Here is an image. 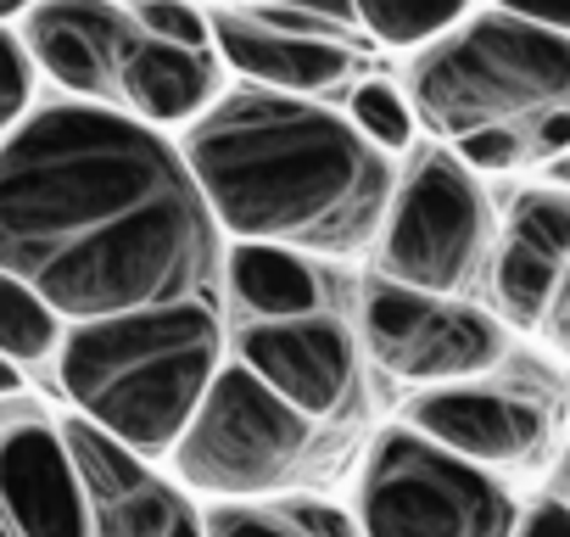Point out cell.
<instances>
[{"instance_id": "obj_9", "label": "cell", "mask_w": 570, "mask_h": 537, "mask_svg": "<svg viewBox=\"0 0 570 537\" xmlns=\"http://www.w3.org/2000/svg\"><path fill=\"white\" fill-rule=\"evenodd\" d=\"M229 342H235V359L268 392H279L314 426L342 420L364 392L358 336L336 309L308 314V320H279V325H229Z\"/></svg>"}, {"instance_id": "obj_19", "label": "cell", "mask_w": 570, "mask_h": 537, "mask_svg": "<svg viewBox=\"0 0 570 537\" xmlns=\"http://www.w3.org/2000/svg\"><path fill=\"white\" fill-rule=\"evenodd\" d=\"M0 342H7V364L18 370H51L62 364V348H68V325L46 309L40 292H29L23 281H7L0 275Z\"/></svg>"}, {"instance_id": "obj_2", "label": "cell", "mask_w": 570, "mask_h": 537, "mask_svg": "<svg viewBox=\"0 0 570 537\" xmlns=\"http://www.w3.org/2000/svg\"><path fill=\"white\" fill-rule=\"evenodd\" d=\"M202 196L235 246L358 257L397 202L392 152L325 101L235 85L179 140Z\"/></svg>"}, {"instance_id": "obj_20", "label": "cell", "mask_w": 570, "mask_h": 537, "mask_svg": "<svg viewBox=\"0 0 570 537\" xmlns=\"http://www.w3.org/2000/svg\"><path fill=\"white\" fill-rule=\"evenodd\" d=\"M470 12L442 0V7H397V0H358V35H370L386 51H431L448 40Z\"/></svg>"}, {"instance_id": "obj_15", "label": "cell", "mask_w": 570, "mask_h": 537, "mask_svg": "<svg viewBox=\"0 0 570 537\" xmlns=\"http://www.w3.org/2000/svg\"><path fill=\"white\" fill-rule=\"evenodd\" d=\"M213 51L224 68L240 74V85L297 96V101H325L336 90H358V46H331V40H297L246 18V7L213 12Z\"/></svg>"}, {"instance_id": "obj_23", "label": "cell", "mask_w": 570, "mask_h": 537, "mask_svg": "<svg viewBox=\"0 0 570 537\" xmlns=\"http://www.w3.org/2000/svg\"><path fill=\"white\" fill-rule=\"evenodd\" d=\"M146 40H163V46H185V51H213V12H196V7H179V0H146L135 7Z\"/></svg>"}, {"instance_id": "obj_18", "label": "cell", "mask_w": 570, "mask_h": 537, "mask_svg": "<svg viewBox=\"0 0 570 537\" xmlns=\"http://www.w3.org/2000/svg\"><path fill=\"white\" fill-rule=\"evenodd\" d=\"M202 526L207 537H364L347 509L303 492H279L263 504H207Z\"/></svg>"}, {"instance_id": "obj_14", "label": "cell", "mask_w": 570, "mask_h": 537, "mask_svg": "<svg viewBox=\"0 0 570 537\" xmlns=\"http://www.w3.org/2000/svg\"><path fill=\"white\" fill-rule=\"evenodd\" d=\"M0 492H7V531L12 537H96L90 487L62 426L46 420H7L0 442Z\"/></svg>"}, {"instance_id": "obj_11", "label": "cell", "mask_w": 570, "mask_h": 537, "mask_svg": "<svg viewBox=\"0 0 570 537\" xmlns=\"http://www.w3.org/2000/svg\"><path fill=\"white\" fill-rule=\"evenodd\" d=\"M403 426L481 470H509L542 453V442L553 437V409L531 387L470 381V387L414 392L403 409Z\"/></svg>"}, {"instance_id": "obj_7", "label": "cell", "mask_w": 570, "mask_h": 537, "mask_svg": "<svg viewBox=\"0 0 570 537\" xmlns=\"http://www.w3.org/2000/svg\"><path fill=\"white\" fill-rule=\"evenodd\" d=\"M492 202L475 168L448 146L420 152L397 185L381 235V281L431 297H459L492 263Z\"/></svg>"}, {"instance_id": "obj_8", "label": "cell", "mask_w": 570, "mask_h": 537, "mask_svg": "<svg viewBox=\"0 0 570 537\" xmlns=\"http://www.w3.org/2000/svg\"><path fill=\"white\" fill-rule=\"evenodd\" d=\"M358 331H364V353L392 381H409L420 392L487 381L509 348L498 314L459 303V297L409 292V286H392L381 275L364 281Z\"/></svg>"}, {"instance_id": "obj_4", "label": "cell", "mask_w": 570, "mask_h": 537, "mask_svg": "<svg viewBox=\"0 0 570 537\" xmlns=\"http://www.w3.org/2000/svg\"><path fill=\"white\" fill-rule=\"evenodd\" d=\"M414 118L442 140L531 135L570 113V40L537 29L520 7H481L409 68Z\"/></svg>"}, {"instance_id": "obj_16", "label": "cell", "mask_w": 570, "mask_h": 537, "mask_svg": "<svg viewBox=\"0 0 570 537\" xmlns=\"http://www.w3.org/2000/svg\"><path fill=\"white\" fill-rule=\"evenodd\" d=\"M224 57L218 51H185L146 40L124 74V101L118 113L140 118L146 129H196L218 101H224Z\"/></svg>"}, {"instance_id": "obj_5", "label": "cell", "mask_w": 570, "mask_h": 537, "mask_svg": "<svg viewBox=\"0 0 570 537\" xmlns=\"http://www.w3.org/2000/svg\"><path fill=\"white\" fill-rule=\"evenodd\" d=\"M320 426L268 392L240 359L224 364L202 414L174 448V470L207 504H263L292 487L314 453Z\"/></svg>"}, {"instance_id": "obj_25", "label": "cell", "mask_w": 570, "mask_h": 537, "mask_svg": "<svg viewBox=\"0 0 570 537\" xmlns=\"http://www.w3.org/2000/svg\"><path fill=\"white\" fill-rule=\"evenodd\" d=\"M542 342H548L559 359H570V268H564L559 297H553V309H548V320H542Z\"/></svg>"}, {"instance_id": "obj_1", "label": "cell", "mask_w": 570, "mask_h": 537, "mask_svg": "<svg viewBox=\"0 0 570 537\" xmlns=\"http://www.w3.org/2000/svg\"><path fill=\"white\" fill-rule=\"evenodd\" d=\"M0 257L68 336L229 309V252L185 152L118 107L46 101L0 146Z\"/></svg>"}, {"instance_id": "obj_21", "label": "cell", "mask_w": 570, "mask_h": 537, "mask_svg": "<svg viewBox=\"0 0 570 537\" xmlns=\"http://www.w3.org/2000/svg\"><path fill=\"white\" fill-rule=\"evenodd\" d=\"M40 62L12 18H0V135H18L46 101H40Z\"/></svg>"}, {"instance_id": "obj_24", "label": "cell", "mask_w": 570, "mask_h": 537, "mask_svg": "<svg viewBox=\"0 0 570 537\" xmlns=\"http://www.w3.org/2000/svg\"><path fill=\"white\" fill-rule=\"evenodd\" d=\"M514 537H570V504L564 498H542L520 515V531Z\"/></svg>"}, {"instance_id": "obj_10", "label": "cell", "mask_w": 570, "mask_h": 537, "mask_svg": "<svg viewBox=\"0 0 570 537\" xmlns=\"http://www.w3.org/2000/svg\"><path fill=\"white\" fill-rule=\"evenodd\" d=\"M12 23L29 40L40 74L68 90V101H85V107H118L124 101V74H129L135 51L146 46L135 7L46 0V7L12 12Z\"/></svg>"}, {"instance_id": "obj_3", "label": "cell", "mask_w": 570, "mask_h": 537, "mask_svg": "<svg viewBox=\"0 0 570 537\" xmlns=\"http://www.w3.org/2000/svg\"><path fill=\"white\" fill-rule=\"evenodd\" d=\"M224 309H185L146 325L68 336L57 387L79 420L140 459H174L224 375Z\"/></svg>"}, {"instance_id": "obj_12", "label": "cell", "mask_w": 570, "mask_h": 537, "mask_svg": "<svg viewBox=\"0 0 570 537\" xmlns=\"http://www.w3.org/2000/svg\"><path fill=\"white\" fill-rule=\"evenodd\" d=\"M62 437L90 487L96 537H207L202 509L179 487H168L140 453H129L124 442H112L79 414L62 426Z\"/></svg>"}, {"instance_id": "obj_17", "label": "cell", "mask_w": 570, "mask_h": 537, "mask_svg": "<svg viewBox=\"0 0 570 537\" xmlns=\"http://www.w3.org/2000/svg\"><path fill=\"white\" fill-rule=\"evenodd\" d=\"M229 314L235 325H279L331 314V281L325 268L285 246H229Z\"/></svg>"}, {"instance_id": "obj_13", "label": "cell", "mask_w": 570, "mask_h": 537, "mask_svg": "<svg viewBox=\"0 0 570 537\" xmlns=\"http://www.w3.org/2000/svg\"><path fill=\"white\" fill-rule=\"evenodd\" d=\"M570 268V191H525L498 224L487 263L492 314L514 331H542Z\"/></svg>"}, {"instance_id": "obj_6", "label": "cell", "mask_w": 570, "mask_h": 537, "mask_svg": "<svg viewBox=\"0 0 570 537\" xmlns=\"http://www.w3.org/2000/svg\"><path fill=\"white\" fill-rule=\"evenodd\" d=\"M358 526L364 537H514L520 515L492 470L392 426L364 459Z\"/></svg>"}, {"instance_id": "obj_26", "label": "cell", "mask_w": 570, "mask_h": 537, "mask_svg": "<svg viewBox=\"0 0 570 537\" xmlns=\"http://www.w3.org/2000/svg\"><path fill=\"white\" fill-rule=\"evenodd\" d=\"M553 498H564V504H570V448H564V459H559V476H553Z\"/></svg>"}, {"instance_id": "obj_22", "label": "cell", "mask_w": 570, "mask_h": 537, "mask_svg": "<svg viewBox=\"0 0 570 537\" xmlns=\"http://www.w3.org/2000/svg\"><path fill=\"white\" fill-rule=\"evenodd\" d=\"M347 118L381 146V152H403L409 140H414V101H409V90H397V85H386V79H364L353 96H347Z\"/></svg>"}]
</instances>
